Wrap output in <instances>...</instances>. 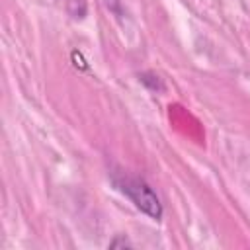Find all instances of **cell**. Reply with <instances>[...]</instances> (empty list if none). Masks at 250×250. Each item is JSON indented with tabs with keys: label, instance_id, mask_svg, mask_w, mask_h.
Returning <instances> with one entry per match:
<instances>
[{
	"label": "cell",
	"instance_id": "6da1fadb",
	"mask_svg": "<svg viewBox=\"0 0 250 250\" xmlns=\"http://www.w3.org/2000/svg\"><path fill=\"white\" fill-rule=\"evenodd\" d=\"M113 184L121 193H125L139 211L148 215L154 221L162 219V203L156 195V191L139 176H129V174H119L113 178Z\"/></svg>",
	"mask_w": 250,
	"mask_h": 250
},
{
	"label": "cell",
	"instance_id": "7a4b0ae2",
	"mask_svg": "<svg viewBox=\"0 0 250 250\" xmlns=\"http://www.w3.org/2000/svg\"><path fill=\"white\" fill-rule=\"evenodd\" d=\"M64 8H66V12H68L72 18L82 20V18L86 16V2H84V0H66V2H64Z\"/></svg>",
	"mask_w": 250,
	"mask_h": 250
},
{
	"label": "cell",
	"instance_id": "3957f363",
	"mask_svg": "<svg viewBox=\"0 0 250 250\" xmlns=\"http://www.w3.org/2000/svg\"><path fill=\"white\" fill-rule=\"evenodd\" d=\"M109 246H111V248H115V246H131V244H129L127 240H113Z\"/></svg>",
	"mask_w": 250,
	"mask_h": 250
}]
</instances>
